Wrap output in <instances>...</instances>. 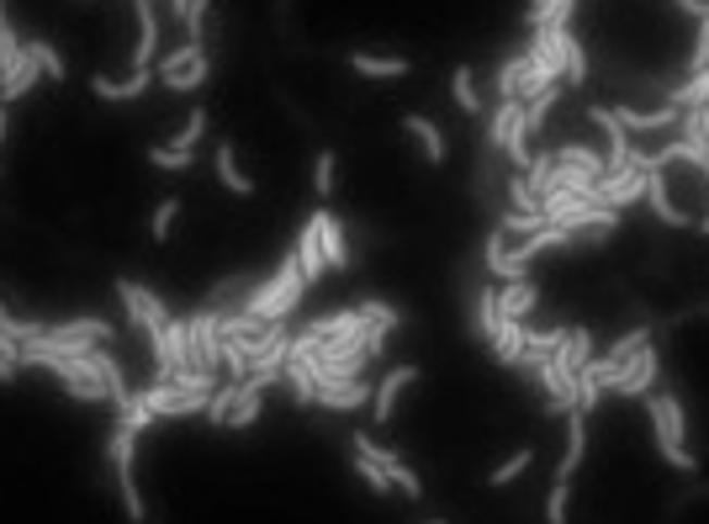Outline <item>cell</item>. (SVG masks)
<instances>
[{
  "mask_svg": "<svg viewBox=\"0 0 709 524\" xmlns=\"http://www.w3.org/2000/svg\"><path fill=\"white\" fill-rule=\"evenodd\" d=\"M313 286L302 276V265H297V254H286L271 276H260V282L244 291V302H238V313H249V319H265V323H291V313L302 308V297H308Z\"/></svg>",
  "mask_w": 709,
  "mask_h": 524,
  "instance_id": "cell-1",
  "label": "cell"
},
{
  "mask_svg": "<svg viewBox=\"0 0 709 524\" xmlns=\"http://www.w3.org/2000/svg\"><path fill=\"white\" fill-rule=\"evenodd\" d=\"M646 413H651V435H657L662 461H668L672 472H683V477H699V456L688 450V424H683V403H677V392L657 387V392L646 398Z\"/></svg>",
  "mask_w": 709,
  "mask_h": 524,
  "instance_id": "cell-2",
  "label": "cell"
},
{
  "mask_svg": "<svg viewBox=\"0 0 709 524\" xmlns=\"http://www.w3.org/2000/svg\"><path fill=\"white\" fill-rule=\"evenodd\" d=\"M107 461H112V477H117V498L127 509V520L144 524L149 520V503H144V487H138V429L117 419L112 435H107Z\"/></svg>",
  "mask_w": 709,
  "mask_h": 524,
  "instance_id": "cell-3",
  "label": "cell"
},
{
  "mask_svg": "<svg viewBox=\"0 0 709 524\" xmlns=\"http://www.w3.org/2000/svg\"><path fill=\"white\" fill-rule=\"evenodd\" d=\"M112 339H117L112 319H96V313L70 319V323H48V334H42V345L59 350V355H85L90 345H112Z\"/></svg>",
  "mask_w": 709,
  "mask_h": 524,
  "instance_id": "cell-4",
  "label": "cell"
},
{
  "mask_svg": "<svg viewBox=\"0 0 709 524\" xmlns=\"http://www.w3.org/2000/svg\"><path fill=\"white\" fill-rule=\"evenodd\" d=\"M350 450L371 456V461H376V466H382V472L393 477V487L402 492V498H408V503H419V498H424V483H419V472H413V466H408V461L397 456L393 445H382V440H376L371 429H354V435H350Z\"/></svg>",
  "mask_w": 709,
  "mask_h": 524,
  "instance_id": "cell-5",
  "label": "cell"
},
{
  "mask_svg": "<svg viewBox=\"0 0 709 524\" xmlns=\"http://www.w3.org/2000/svg\"><path fill=\"white\" fill-rule=\"evenodd\" d=\"M117 297H122L127 319H133V328H138L144 339H159V334L170 328V319H175V313L159 302V291H149V286H138V282H127V276L117 282Z\"/></svg>",
  "mask_w": 709,
  "mask_h": 524,
  "instance_id": "cell-6",
  "label": "cell"
},
{
  "mask_svg": "<svg viewBox=\"0 0 709 524\" xmlns=\"http://www.w3.org/2000/svg\"><path fill=\"white\" fill-rule=\"evenodd\" d=\"M313 228H318V244H323V260H328V276L334 271H354L350 260V223L328 207H313Z\"/></svg>",
  "mask_w": 709,
  "mask_h": 524,
  "instance_id": "cell-7",
  "label": "cell"
},
{
  "mask_svg": "<svg viewBox=\"0 0 709 524\" xmlns=\"http://www.w3.org/2000/svg\"><path fill=\"white\" fill-rule=\"evenodd\" d=\"M657 382H662V350H657V339H646V345L635 350L625 382L614 387V398H651V392H657Z\"/></svg>",
  "mask_w": 709,
  "mask_h": 524,
  "instance_id": "cell-8",
  "label": "cell"
},
{
  "mask_svg": "<svg viewBox=\"0 0 709 524\" xmlns=\"http://www.w3.org/2000/svg\"><path fill=\"white\" fill-rule=\"evenodd\" d=\"M614 117H620V127L631 133V138H651V133H677L683 127V112L677 107H614Z\"/></svg>",
  "mask_w": 709,
  "mask_h": 524,
  "instance_id": "cell-9",
  "label": "cell"
},
{
  "mask_svg": "<svg viewBox=\"0 0 709 524\" xmlns=\"http://www.w3.org/2000/svg\"><path fill=\"white\" fill-rule=\"evenodd\" d=\"M640 197H646V170H635V164H625V170H609V175L598 180V202L614 207V212L635 207Z\"/></svg>",
  "mask_w": 709,
  "mask_h": 524,
  "instance_id": "cell-10",
  "label": "cell"
},
{
  "mask_svg": "<svg viewBox=\"0 0 709 524\" xmlns=\"http://www.w3.org/2000/svg\"><path fill=\"white\" fill-rule=\"evenodd\" d=\"M583 461H588V413L572 408V413H567V450H561V461H556V483H572V477L583 472Z\"/></svg>",
  "mask_w": 709,
  "mask_h": 524,
  "instance_id": "cell-11",
  "label": "cell"
},
{
  "mask_svg": "<svg viewBox=\"0 0 709 524\" xmlns=\"http://www.w3.org/2000/svg\"><path fill=\"white\" fill-rule=\"evenodd\" d=\"M640 202L651 207V217H657V223H668V228H694V217L672 202L668 170H646V197H640Z\"/></svg>",
  "mask_w": 709,
  "mask_h": 524,
  "instance_id": "cell-12",
  "label": "cell"
},
{
  "mask_svg": "<svg viewBox=\"0 0 709 524\" xmlns=\"http://www.w3.org/2000/svg\"><path fill=\"white\" fill-rule=\"evenodd\" d=\"M371 382L360 376V382H323L318 387V398L313 408H323V413H354V408H371Z\"/></svg>",
  "mask_w": 709,
  "mask_h": 524,
  "instance_id": "cell-13",
  "label": "cell"
},
{
  "mask_svg": "<svg viewBox=\"0 0 709 524\" xmlns=\"http://www.w3.org/2000/svg\"><path fill=\"white\" fill-rule=\"evenodd\" d=\"M419 376H424L419 365H393V371L382 376V387L371 392V419H376V424H387V419L397 413V398H402V392H408Z\"/></svg>",
  "mask_w": 709,
  "mask_h": 524,
  "instance_id": "cell-14",
  "label": "cell"
},
{
  "mask_svg": "<svg viewBox=\"0 0 709 524\" xmlns=\"http://www.w3.org/2000/svg\"><path fill=\"white\" fill-rule=\"evenodd\" d=\"M556 33V59H561V80L572 85V90H583L588 85V53H583V42L572 27H551Z\"/></svg>",
  "mask_w": 709,
  "mask_h": 524,
  "instance_id": "cell-15",
  "label": "cell"
},
{
  "mask_svg": "<svg viewBox=\"0 0 709 524\" xmlns=\"http://www.w3.org/2000/svg\"><path fill=\"white\" fill-rule=\"evenodd\" d=\"M402 133H408V138H419V149H424V160H430V164H445V160H450L445 127H439V122H430L424 112H408V117H402Z\"/></svg>",
  "mask_w": 709,
  "mask_h": 524,
  "instance_id": "cell-16",
  "label": "cell"
},
{
  "mask_svg": "<svg viewBox=\"0 0 709 524\" xmlns=\"http://www.w3.org/2000/svg\"><path fill=\"white\" fill-rule=\"evenodd\" d=\"M535 302H540V286L530 282V276H524V282H503V286H498V319L530 323Z\"/></svg>",
  "mask_w": 709,
  "mask_h": 524,
  "instance_id": "cell-17",
  "label": "cell"
},
{
  "mask_svg": "<svg viewBox=\"0 0 709 524\" xmlns=\"http://www.w3.org/2000/svg\"><path fill=\"white\" fill-rule=\"evenodd\" d=\"M345 64L354 75H365V80H402L413 70L402 53H345Z\"/></svg>",
  "mask_w": 709,
  "mask_h": 524,
  "instance_id": "cell-18",
  "label": "cell"
},
{
  "mask_svg": "<svg viewBox=\"0 0 709 524\" xmlns=\"http://www.w3.org/2000/svg\"><path fill=\"white\" fill-rule=\"evenodd\" d=\"M149 85H154V70H133L127 80H107V75H96V80H90V90H96L101 101L122 107V101H138V96H149Z\"/></svg>",
  "mask_w": 709,
  "mask_h": 524,
  "instance_id": "cell-19",
  "label": "cell"
},
{
  "mask_svg": "<svg viewBox=\"0 0 709 524\" xmlns=\"http://www.w3.org/2000/svg\"><path fill=\"white\" fill-rule=\"evenodd\" d=\"M297 265H302V276H308V286H318L323 276H328V260H323V244H318V228H313V217L302 223V234H297Z\"/></svg>",
  "mask_w": 709,
  "mask_h": 524,
  "instance_id": "cell-20",
  "label": "cell"
},
{
  "mask_svg": "<svg viewBox=\"0 0 709 524\" xmlns=\"http://www.w3.org/2000/svg\"><path fill=\"white\" fill-rule=\"evenodd\" d=\"M487 350H493V361L498 365H524V323L498 319L493 339H487Z\"/></svg>",
  "mask_w": 709,
  "mask_h": 524,
  "instance_id": "cell-21",
  "label": "cell"
},
{
  "mask_svg": "<svg viewBox=\"0 0 709 524\" xmlns=\"http://www.w3.org/2000/svg\"><path fill=\"white\" fill-rule=\"evenodd\" d=\"M217 180L234 191V197H254V175L238 164V149H234V138H223L217 144Z\"/></svg>",
  "mask_w": 709,
  "mask_h": 524,
  "instance_id": "cell-22",
  "label": "cell"
},
{
  "mask_svg": "<svg viewBox=\"0 0 709 524\" xmlns=\"http://www.w3.org/2000/svg\"><path fill=\"white\" fill-rule=\"evenodd\" d=\"M551 160L567 164V170H583V175H593V180H604V175H609V160H604L598 149H588V144H556Z\"/></svg>",
  "mask_w": 709,
  "mask_h": 524,
  "instance_id": "cell-23",
  "label": "cell"
},
{
  "mask_svg": "<svg viewBox=\"0 0 709 524\" xmlns=\"http://www.w3.org/2000/svg\"><path fill=\"white\" fill-rule=\"evenodd\" d=\"M265 413V387L260 382H238V403H234V413H228V429H254V419Z\"/></svg>",
  "mask_w": 709,
  "mask_h": 524,
  "instance_id": "cell-24",
  "label": "cell"
},
{
  "mask_svg": "<svg viewBox=\"0 0 709 524\" xmlns=\"http://www.w3.org/2000/svg\"><path fill=\"white\" fill-rule=\"evenodd\" d=\"M207 75H212V53L201 48V53L191 59V64H186V70H175V75H159V85H164V90H175V96H191V90H201V85H207Z\"/></svg>",
  "mask_w": 709,
  "mask_h": 524,
  "instance_id": "cell-25",
  "label": "cell"
},
{
  "mask_svg": "<svg viewBox=\"0 0 709 524\" xmlns=\"http://www.w3.org/2000/svg\"><path fill=\"white\" fill-rule=\"evenodd\" d=\"M450 96H456V107H461L467 117H476V112H482V90H476V70H472V64H456V70H450Z\"/></svg>",
  "mask_w": 709,
  "mask_h": 524,
  "instance_id": "cell-26",
  "label": "cell"
},
{
  "mask_svg": "<svg viewBox=\"0 0 709 524\" xmlns=\"http://www.w3.org/2000/svg\"><path fill=\"white\" fill-rule=\"evenodd\" d=\"M524 75H530V59H524V53H509V59L498 64L493 96H498V101H519V85H524Z\"/></svg>",
  "mask_w": 709,
  "mask_h": 524,
  "instance_id": "cell-27",
  "label": "cell"
},
{
  "mask_svg": "<svg viewBox=\"0 0 709 524\" xmlns=\"http://www.w3.org/2000/svg\"><path fill=\"white\" fill-rule=\"evenodd\" d=\"M144 160L154 164V170H164V175H186V170L197 164V149H181V144H154Z\"/></svg>",
  "mask_w": 709,
  "mask_h": 524,
  "instance_id": "cell-28",
  "label": "cell"
},
{
  "mask_svg": "<svg viewBox=\"0 0 709 524\" xmlns=\"http://www.w3.org/2000/svg\"><path fill=\"white\" fill-rule=\"evenodd\" d=\"M530 466H535V450L524 445V450H513V456H503V461H498V466H493V472H487L482 483H487V487H509V483H519V477H524Z\"/></svg>",
  "mask_w": 709,
  "mask_h": 524,
  "instance_id": "cell-29",
  "label": "cell"
},
{
  "mask_svg": "<svg viewBox=\"0 0 709 524\" xmlns=\"http://www.w3.org/2000/svg\"><path fill=\"white\" fill-rule=\"evenodd\" d=\"M234 403H238V382H217V387H212V398H207V413H201V419H207L212 429H228V413H234Z\"/></svg>",
  "mask_w": 709,
  "mask_h": 524,
  "instance_id": "cell-30",
  "label": "cell"
},
{
  "mask_svg": "<svg viewBox=\"0 0 709 524\" xmlns=\"http://www.w3.org/2000/svg\"><path fill=\"white\" fill-rule=\"evenodd\" d=\"M493 328H498V286H482V297L472 302V334L493 339Z\"/></svg>",
  "mask_w": 709,
  "mask_h": 524,
  "instance_id": "cell-31",
  "label": "cell"
},
{
  "mask_svg": "<svg viewBox=\"0 0 709 524\" xmlns=\"http://www.w3.org/2000/svg\"><path fill=\"white\" fill-rule=\"evenodd\" d=\"M27 48H33V59H38L42 64V80H70V64H64V53H59V48H53V42L48 38H27Z\"/></svg>",
  "mask_w": 709,
  "mask_h": 524,
  "instance_id": "cell-32",
  "label": "cell"
},
{
  "mask_svg": "<svg viewBox=\"0 0 709 524\" xmlns=\"http://www.w3.org/2000/svg\"><path fill=\"white\" fill-rule=\"evenodd\" d=\"M0 334H5V339H16V345H33V339H42V334H48V323L16 319V313L0 302Z\"/></svg>",
  "mask_w": 709,
  "mask_h": 524,
  "instance_id": "cell-33",
  "label": "cell"
},
{
  "mask_svg": "<svg viewBox=\"0 0 709 524\" xmlns=\"http://www.w3.org/2000/svg\"><path fill=\"white\" fill-rule=\"evenodd\" d=\"M334 186H339V154H334V149H318V160H313V191H318V197H334Z\"/></svg>",
  "mask_w": 709,
  "mask_h": 524,
  "instance_id": "cell-34",
  "label": "cell"
},
{
  "mask_svg": "<svg viewBox=\"0 0 709 524\" xmlns=\"http://www.w3.org/2000/svg\"><path fill=\"white\" fill-rule=\"evenodd\" d=\"M498 228H503V234H509V239H530V234H540V228H546V217H540V212H503V217H498Z\"/></svg>",
  "mask_w": 709,
  "mask_h": 524,
  "instance_id": "cell-35",
  "label": "cell"
},
{
  "mask_svg": "<svg viewBox=\"0 0 709 524\" xmlns=\"http://www.w3.org/2000/svg\"><path fill=\"white\" fill-rule=\"evenodd\" d=\"M354 477H360V483L371 487L376 498H387V492H397V487H393V477H387V472H382V466H376L371 456H360V450H354Z\"/></svg>",
  "mask_w": 709,
  "mask_h": 524,
  "instance_id": "cell-36",
  "label": "cell"
},
{
  "mask_svg": "<svg viewBox=\"0 0 709 524\" xmlns=\"http://www.w3.org/2000/svg\"><path fill=\"white\" fill-rule=\"evenodd\" d=\"M186 212V202L181 197H164V202L154 207V217H149V234H154V244H164L170 239V228H175V217Z\"/></svg>",
  "mask_w": 709,
  "mask_h": 524,
  "instance_id": "cell-37",
  "label": "cell"
},
{
  "mask_svg": "<svg viewBox=\"0 0 709 524\" xmlns=\"http://www.w3.org/2000/svg\"><path fill=\"white\" fill-rule=\"evenodd\" d=\"M207 127H212L207 107H191V112H186V127H181V133L170 138V144H181V149H197L201 138H207Z\"/></svg>",
  "mask_w": 709,
  "mask_h": 524,
  "instance_id": "cell-38",
  "label": "cell"
},
{
  "mask_svg": "<svg viewBox=\"0 0 709 524\" xmlns=\"http://www.w3.org/2000/svg\"><path fill=\"white\" fill-rule=\"evenodd\" d=\"M503 197H509L513 212H540V197H535V191L524 186V175H519V170H513V180L503 186ZM540 217H546V212H540Z\"/></svg>",
  "mask_w": 709,
  "mask_h": 524,
  "instance_id": "cell-39",
  "label": "cell"
},
{
  "mask_svg": "<svg viewBox=\"0 0 709 524\" xmlns=\"http://www.w3.org/2000/svg\"><path fill=\"white\" fill-rule=\"evenodd\" d=\"M567 503H572V483H556L551 477V492H546V524H567Z\"/></svg>",
  "mask_w": 709,
  "mask_h": 524,
  "instance_id": "cell-40",
  "label": "cell"
},
{
  "mask_svg": "<svg viewBox=\"0 0 709 524\" xmlns=\"http://www.w3.org/2000/svg\"><path fill=\"white\" fill-rule=\"evenodd\" d=\"M5 138H11V107L0 101V154H5Z\"/></svg>",
  "mask_w": 709,
  "mask_h": 524,
  "instance_id": "cell-41",
  "label": "cell"
},
{
  "mask_svg": "<svg viewBox=\"0 0 709 524\" xmlns=\"http://www.w3.org/2000/svg\"><path fill=\"white\" fill-rule=\"evenodd\" d=\"M430 524H445V520H430Z\"/></svg>",
  "mask_w": 709,
  "mask_h": 524,
  "instance_id": "cell-42",
  "label": "cell"
}]
</instances>
